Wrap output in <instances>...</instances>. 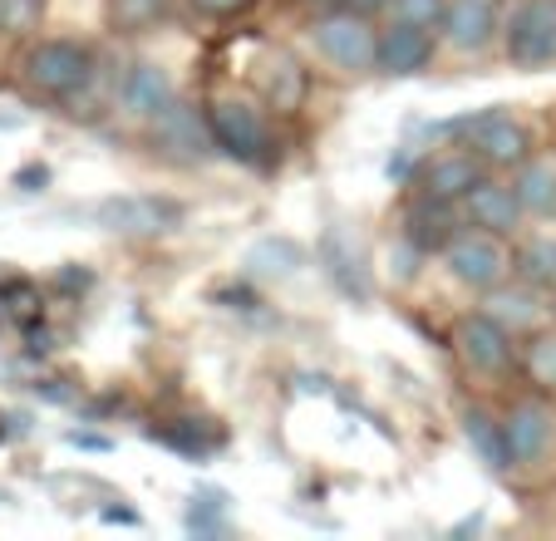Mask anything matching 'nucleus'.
<instances>
[{
  "instance_id": "f257e3e1",
  "label": "nucleus",
  "mask_w": 556,
  "mask_h": 541,
  "mask_svg": "<svg viewBox=\"0 0 556 541\" xmlns=\"http://www.w3.org/2000/svg\"><path fill=\"white\" fill-rule=\"evenodd\" d=\"M207 118H212V138H217L222 158H231V163H242V167H256V173H266V167L276 163V134H271V118H266L262 104L227 95V99H212Z\"/></svg>"
},
{
  "instance_id": "f03ea898",
  "label": "nucleus",
  "mask_w": 556,
  "mask_h": 541,
  "mask_svg": "<svg viewBox=\"0 0 556 541\" xmlns=\"http://www.w3.org/2000/svg\"><path fill=\"white\" fill-rule=\"evenodd\" d=\"M433 134H458L463 148H472V153L483 158V167H497V173L522 167L527 158H532V134H527L522 118H513L503 104H488L483 114L448 118V124H439Z\"/></svg>"
},
{
  "instance_id": "7ed1b4c3",
  "label": "nucleus",
  "mask_w": 556,
  "mask_h": 541,
  "mask_svg": "<svg viewBox=\"0 0 556 541\" xmlns=\"http://www.w3.org/2000/svg\"><path fill=\"white\" fill-rule=\"evenodd\" d=\"M94 79H99V60H94V50L79 40H40L25 54V84L45 99L74 104Z\"/></svg>"
},
{
  "instance_id": "20e7f679",
  "label": "nucleus",
  "mask_w": 556,
  "mask_h": 541,
  "mask_svg": "<svg viewBox=\"0 0 556 541\" xmlns=\"http://www.w3.org/2000/svg\"><path fill=\"white\" fill-rule=\"evenodd\" d=\"M315 50L340 74H379V30L355 5H330L315 21Z\"/></svg>"
},
{
  "instance_id": "39448f33",
  "label": "nucleus",
  "mask_w": 556,
  "mask_h": 541,
  "mask_svg": "<svg viewBox=\"0 0 556 541\" xmlns=\"http://www.w3.org/2000/svg\"><path fill=\"white\" fill-rule=\"evenodd\" d=\"M148 143H153L157 158H168V163H178V167H207L212 158H217V138H212L207 109L188 104L182 95L148 118Z\"/></svg>"
},
{
  "instance_id": "423d86ee",
  "label": "nucleus",
  "mask_w": 556,
  "mask_h": 541,
  "mask_svg": "<svg viewBox=\"0 0 556 541\" xmlns=\"http://www.w3.org/2000/svg\"><path fill=\"white\" fill-rule=\"evenodd\" d=\"M503 54L513 70L536 74L556 64V0H517L503 15Z\"/></svg>"
},
{
  "instance_id": "0eeeda50",
  "label": "nucleus",
  "mask_w": 556,
  "mask_h": 541,
  "mask_svg": "<svg viewBox=\"0 0 556 541\" xmlns=\"http://www.w3.org/2000/svg\"><path fill=\"white\" fill-rule=\"evenodd\" d=\"M443 266L468 291H493V286H503L513 276V251H507V237L463 222L458 237L443 247Z\"/></svg>"
},
{
  "instance_id": "6e6552de",
  "label": "nucleus",
  "mask_w": 556,
  "mask_h": 541,
  "mask_svg": "<svg viewBox=\"0 0 556 541\" xmlns=\"http://www.w3.org/2000/svg\"><path fill=\"white\" fill-rule=\"evenodd\" d=\"M453 350H458L468 375H483V379H497L517 365V335L488 311L463 315L453 325Z\"/></svg>"
},
{
  "instance_id": "1a4fd4ad",
  "label": "nucleus",
  "mask_w": 556,
  "mask_h": 541,
  "mask_svg": "<svg viewBox=\"0 0 556 541\" xmlns=\"http://www.w3.org/2000/svg\"><path fill=\"white\" fill-rule=\"evenodd\" d=\"M182 222V202L157 198V192H124V198L99 202V227L114 237H163Z\"/></svg>"
},
{
  "instance_id": "9d476101",
  "label": "nucleus",
  "mask_w": 556,
  "mask_h": 541,
  "mask_svg": "<svg viewBox=\"0 0 556 541\" xmlns=\"http://www.w3.org/2000/svg\"><path fill=\"white\" fill-rule=\"evenodd\" d=\"M439 35H443V45L458 54H488L497 40H503L497 0H448Z\"/></svg>"
},
{
  "instance_id": "9b49d317",
  "label": "nucleus",
  "mask_w": 556,
  "mask_h": 541,
  "mask_svg": "<svg viewBox=\"0 0 556 541\" xmlns=\"http://www.w3.org/2000/svg\"><path fill=\"white\" fill-rule=\"evenodd\" d=\"M173 99H178V84H173V74L153 60L128 64L114 84V109L128 118H138V124H148V118H153L157 109H168Z\"/></svg>"
},
{
  "instance_id": "f8f14e48",
  "label": "nucleus",
  "mask_w": 556,
  "mask_h": 541,
  "mask_svg": "<svg viewBox=\"0 0 556 541\" xmlns=\"http://www.w3.org/2000/svg\"><path fill=\"white\" fill-rule=\"evenodd\" d=\"M483 158L472 153V148H448V153H433L419 163V173H414V188L429 192V198L439 202H463L478 183H483Z\"/></svg>"
},
{
  "instance_id": "ddd939ff",
  "label": "nucleus",
  "mask_w": 556,
  "mask_h": 541,
  "mask_svg": "<svg viewBox=\"0 0 556 541\" xmlns=\"http://www.w3.org/2000/svg\"><path fill=\"white\" fill-rule=\"evenodd\" d=\"M503 428H507V448H513V468H536L556 443V414H552V404H542V399L513 404L503 418Z\"/></svg>"
},
{
  "instance_id": "4468645a",
  "label": "nucleus",
  "mask_w": 556,
  "mask_h": 541,
  "mask_svg": "<svg viewBox=\"0 0 556 541\" xmlns=\"http://www.w3.org/2000/svg\"><path fill=\"white\" fill-rule=\"evenodd\" d=\"M458 207H463V222H468V227L497 231V237H517V231H522V217H527V207H522V198H517L513 183L488 177V173H483V183L458 202Z\"/></svg>"
},
{
  "instance_id": "2eb2a0df",
  "label": "nucleus",
  "mask_w": 556,
  "mask_h": 541,
  "mask_svg": "<svg viewBox=\"0 0 556 541\" xmlns=\"http://www.w3.org/2000/svg\"><path fill=\"white\" fill-rule=\"evenodd\" d=\"M458 227H463L458 202H439V198H429V192H419V198L404 207L400 237L409 241L414 251H424V256H443V247L458 237Z\"/></svg>"
},
{
  "instance_id": "dca6fc26",
  "label": "nucleus",
  "mask_w": 556,
  "mask_h": 541,
  "mask_svg": "<svg viewBox=\"0 0 556 541\" xmlns=\"http://www.w3.org/2000/svg\"><path fill=\"white\" fill-rule=\"evenodd\" d=\"M433 64V30L409 21H394L379 30V74L389 79H414Z\"/></svg>"
},
{
  "instance_id": "f3484780",
  "label": "nucleus",
  "mask_w": 556,
  "mask_h": 541,
  "mask_svg": "<svg viewBox=\"0 0 556 541\" xmlns=\"http://www.w3.org/2000/svg\"><path fill=\"white\" fill-rule=\"evenodd\" d=\"M256 89H262L266 109L291 114V109H301V99H305V70L286 50H276L256 64Z\"/></svg>"
},
{
  "instance_id": "a211bd4d",
  "label": "nucleus",
  "mask_w": 556,
  "mask_h": 541,
  "mask_svg": "<svg viewBox=\"0 0 556 541\" xmlns=\"http://www.w3.org/2000/svg\"><path fill=\"white\" fill-rule=\"evenodd\" d=\"M463 438H468L472 458L483 463L488 473H507V468H513L507 428H503V418H493L488 408H468V414H463Z\"/></svg>"
},
{
  "instance_id": "6ab92c4d",
  "label": "nucleus",
  "mask_w": 556,
  "mask_h": 541,
  "mask_svg": "<svg viewBox=\"0 0 556 541\" xmlns=\"http://www.w3.org/2000/svg\"><path fill=\"white\" fill-rule=\"evenodd\" d=\"M320 261H326L330 281L340 286L345 295H359V301H369V270H365V256H359V247H350V237L340 227L326 231V241H320Z\"/></svg>"
},
{
  "instance_id": "aec40b11",
  "label": "nucleus",
  "mask_w": 556,
  "mask_h": 541,
  "mask_svg": "<svg viewBox=\"0 0 556 541\" xmlns=\"http://www.w3.org/2000/svg\"><path fill=\"white\" fill-rule=\"evenodd\" d=\"M513 276L536 291H556V231H527L513 247Z\"/></svg>"
},
{
  "instance_id": "412c9836",
  "label": "nucleus",
  "mask_w": 556,
  "mask_h": 541,
  "mask_svg": "<svg viewBox=\"0 0 556 541\" xmlns=\"http://www.w3.org/2000/svg\"><path fill=\"white\" fill-rule=\"evenodd\" d=\"M513 188L532 217H552L556 212V163L552 158H527V163L517 167Z\"/></svg>"
},
{
  "instance_id": "4be33fe9",
  "label": "nucleus",
  "mask_w": 556,
  "mask_h": 541,
  "mask_svg": "<svg viewBox=\"0 0 556 541\" xmlns=\"http://www.w3.org/2000/svg\"><path fill=\"white\" fill-rule=\"evenodd\" d=\"M488 315H497V320L507 325V330H527V325H536L542 320V305H536V286H527V281H517V286H493L488 291Z\"/></svg>"
},
{
  "instance_id": "5701e85b",
  "label": "nucleus",
  "mask_w": 556,
  "mask_h": 541,
  "mask_svg": "<svg viewBox=\"0 0 556 541\" xmlns=\"http://www.w3.org/2000/svg\"><path fill=\"white\" fill-rule=\"evenodd\" d=\"M305 266V251L295 247L291 237H262L252 251H247V270L252 276H266V281H286Z\"/></svg>"
},
{
  "instance_id": "b1692460",
  "label": "nucleus",
  "mask_w": 556,
  "mask_h": 541,
  "mask_svg": "<svg viewBox=\"0 0 556 541\" xmlns=\"http://www.w3.org/2000/svg\"><path fill=\"white\" fill-rule=\"evenodd\" d=\"M517 365H522V375L532 379L536 389L556 394V330H536L532 340L517 350Z\"/></svg>"
},
{
  "instance_id": "393cba45",
  "label": "nucleus",
  "mask_w": 556,
  "mask_h": 541,
  "mask_svg": "<svg viewBox=\"0 0 556 541\" xmlns=\"http://www.w3.org/2000/svg\"><path fill=\"white\" fill-rule=\"evenodd\" d=\"M104 11L118 35H143L168 15V0H104Z\"/></svg>"
},
{
  "instance_id": "a878e982",
  "label": "nucleus",
  "mask_w": 556,
  "mask_h": 541,
  "mask_svg": "<svg viewBox=\"0 0 556 541\" xmlns=\"http://www.w3.org/2000/svg\"><path fill=\"white\" fill-rule=\"evenodd\" d=\"M45 15V0H0V35H25Z\"/></svg>"
},
{
  "instance_id": "bb28decb",
  "label": "nucleus",
  "mask_w": 556,
  "mask_h": 541,
  "mask_svg": "<svg viewBox=\"0 0 556 541\" xmlns=\"http://www.w3.org/2000/svg\"><path fill=\"white\" fill-rule=\"evenodd\" d=\"M394 21H409V25H424V30H439L443 25V11L448 0H389Z\"/></svg>"
},
{
  "instance_id": "cd10ccee",
  "label": "nucleus",
  "mask_w": 556,
  "mask_h": 541,
  "mask_svg": "<svg viewBox=\"0 0 556 541\" xmlns=\"http://www.w3.org/2000/svg\"><path fill=\"white\" fill-rule=\"evenodd\" d=\"M192 5H198L202 15H222V21H227V15H242V11H252L256 0H192Z\"/></svg>"
},
{
  "instance_id": "c85d7f7f",
  "label": "nucleus",
  "mask_w": 556,
  "mask_h": 541,
  "mask_svg": "<svg viewBox=\"0 0 556 541\" xmlns=\"http://www.w3.org/2000/svg\"><path fill=\"white\" fill-rule=\"evenodd\" d=\"M345 5H355V11H365V15H375V11H384L389 0H345Z\"/></svg>"
},
{
  "instance_id": "c756f323",
  "label": "nucleus",
  "mask_w": 556,
  "mask_h": 541,
  "mask_svg": "<svg viewBox=\"0 0 556 541\" xmlns=\"http://www.w3.org/2000/svg\"><path fill=\"white\" fill-rule=\"evenodd\" d=\"M320 5H326V11H330V5H345V0H320Z\"/></svg>"
}]
</instances>
